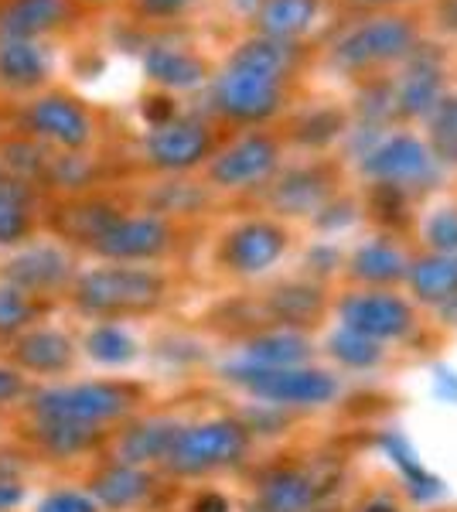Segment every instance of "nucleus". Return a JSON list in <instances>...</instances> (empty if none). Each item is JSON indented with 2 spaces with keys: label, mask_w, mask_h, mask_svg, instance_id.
I'll return each instance as SVG.
<instances>
[{
  "label": "nucleus",
  "mask_w": 457,
  "mask_h": 512,
  "mask_svg": "<svg viewBox=\"0 0 457 512\" xmlns=\"http://www.w3.org/2000/svg\"><path fill=\"white\" fill-rule=\"evenodd\" d=\"M423 243L430 253L457 256V205H440L423 219Z\"/></svg>",
  "instance_id": "obj_34"
},
{
  "label": "nucleus",
  "mask_w": 457,
  "mask_h": 512,
  "mask_svg": "<svg viewBox=\"0 0 457 512\" xmlns=\"http://www.w3.org/2000/svg\"><path fill=\"white\" fill-rule=\"evenodd\" d=\"M41 441L55 454H76L96 441V431L86 424H69V420H41Z\"/></svg>",
  "instance_id": "obj_35"
},
{
  "label": "nucleus",
  "mask_w": 457,
  "mask_h": 512,
  "mask_svg": "<svg viewBox=\"0 0 457 512\" xmlns=\"http://www.w3.org/2000/svg\"><path fill=\"white\" fill-rule=\"evenodd\" d=\"M35 407L41 420H69V424L93 427L120 417L130 407V393L110 383H82L65 386V390H45Z\"/></svg>",
  "instance_id": "obj_12"
},
{
  "label": "nucleus",
  "mask_w": 457,
  "mask_h": 512,
  "mask_svg": "<svg viewBox=\"0 0 457 512\" xmlns=\"http://www.w3.org/2000/svg\"><path fill=\"white\" fill-rule=\"evenodd\" d=\"M226 379L277 410H318L335 403L338 393H342V379L328 373V369L311 366V362L307 366L267 369L239 359L226 369Z\"/></svg>",
  "instance_id": "obj_2"
},
{
  "label": "nucleus",
  "mask_w": 457,
  "mask_h": 512,
  "mask_svg": "<svg viewBox=\"0 0 457 512\" xmlns=\"http://www.w3.org/2000/svg\"><path fill=\"white\" fill-rule=\"evenodd\" d=\"M345 267L359 287H396L406 280L410 256L393 236H369L355 246Z\"/></svg>",
  "instance_id": "obj_14"
},
{
  "label": "nucleus",
  "mask_w": 457,
  "mask_h": 512,
  "mask_svg": "<svg viewBox=\"0 0 457 512\" xmlns=\"http://www.w3.org/2000/svg\"><path fill=\"white\" fill-rule=\"evenodd\" d=\"M331 198V175L324 164H301L277 178L270 202L280 216H318Z\"/></svg>",
  "instance_id": "obj_15"
},
{
  "label": "nucleus",
  "mask_w": 457,
  "mask_h": 512,
  "mask_svg": "<svg viewBox=\"0 0 457 512\" xmlns=\"http://www.w3.org/2000/svg\"><path fill=\"white\" fill-rule=\"evenodd\" d=\"M359 512H400V506H396L389 495H376V499H369Z\"/></svg>",
  "instance_id": "obj_44"
},
{
  "label": "nucleus",
  "mask_w": 457,
  "mask_h": 512,
  "mask_svg": "<svg viewBox=\"0 0 457 512\" xmlns=\"http://www.w3.org/2000/svg\"><path fill=\"white\" fill-rule=\"evenodd\" d=\"M86 349H89V355H93L96 362H103V366H123V362H130L137 355V342L123 332V328L103 325V328H96V332L89 335Z\"/></svg>",
  "instance_id": "obj_33"
},
{
  "label": "nucleus",
  "mask_w": 457,
  "mask_h": 512,
  "mask_svg": "<svg viewBox=\"0 0 457 512\" xmlns=\"http://www.w3.org/2000/svg\"><path fill=\"white\" fill-rule=\"evenodd\" d=\"M420 48V28L400 11H376L348 24L328 48V65L342 76H379L400 69Z\"/></svg>",
  "instance_id": "obj_1"
},
{
  "label": "nucleus",
  "mask_w": 457,
  "mask_h": 512,
  "mask_svg": "<svg viewBox=\"0 0 457 512\" xmlns=\"http://www.w3.org/2000/svg\"><path fill=\"white\" fill-rule=\"evenodd\" d=\"M314 355V342L301 328H270L246 342L243 362L249 366H267V369H287V366H307Z\"/></svg>",
  "instance_id": "obj_20"
},
{
  "label": "nucleus",
  "mask_w": 457,
  "mask_h": 512,
  "mask_svg": "<svg viewBox=\"0 0 457 512\" xmlns=\"http://www.w3.org/2000/svg\"><path fill=\"white\" fill-rule=\"evenodd\" d=\"M355 7H365V11H396L403 4H413V0H348Z\"/></svg>",
  "instance_id": "obj_41"
},
{
  "label": "nucleus",
  "mask_w": 457,
  "mask_h": 512,
  "mask_svg": "<svg viewBox=\"0 0 457 512\" xmlns=\"http://www.w3.org/2000/svg\"><path fill=\"white\" fill-rule=\"evenodd\" d=\"M321 506V485L307 468H280L263 478L260 509L263 512H314Z\"/></svg>",
  "instance_id": "obj_21"
},
{
  "label": "nucleus",
  "mask_w": 457,
  "mask_h": 512,
  "mask_svg": "<svg viewBox=\"0 0 457 512\" xmlns=\"http://www.w3.org/2000/svg\"><path fill=\"white\" fill-rule=\"evenodd\" d=\"M226 4L232 7V11H236V14H239V18L253 21V18H256V14H260L263 0H226Z\"/></svg>",
  "instance_id": "obj_42"
},
{
  "label": "nucleus",
  "mask_w": 457,
  "mask_h": 512,
  "mask_svg": "<svg viewBox=\"0 0 457 512\" xmlns=\"http://www.w3.org/2000/svg\"><path fill=\"white\" fill-rule=\"evenodd\" d=\"M69 18V0H7L0 7V38L38 41Z\"/></svg>",
  "instance_id": "obj_23"
},
{
  "label": "nucleus",
  "mask_w": 457,
  "mask_h": 512,
  "mask_svg": "<svg viewBox=\"0 0 457 512\" xmlns=\"http://www.w3.org/2000/svg\"><path fill=\"white\" fill-rule=\"evenodd\" d=\"M151 492V478L134 465H116L96 478V499L110 509H127Z\"/></svg>",
  "instance_id": "obj_29"
},
{
  "label": "nucleus",
  "mask_w": 457,
  "mask_h": 512,
  "mask_svg": "<svg viewBox=\"0 0 457 512\" xmlns=\"http://www.w3.org/2000/svg\"><path fill=\"white\" fill-rule=\"evenodd\" d=\"M7 274H11V280L21 291H31V287L58 284V280L69 274V263H65V256L52 250V246H38V250H28L24 256H18Z\"/></svg>",
  "instance_id": "obj_27"
},
{
  "label": "nucleus",
  "mask_w": 457,
  "mask_h": 512,
  "mask_svg": "<svg viewBox=\"0 0 457 512\" xmlns=\"http://www.w3.org/2000/svg\"><path fill=\"white\" fill-rule=\"evenodd\" d=\"M301 59H304L301 45L256 35L253 31V35L243 38L236 48H232L226 62L239 65V69H249V72H260V76H267V79L290 82L297 76V65H301Z\"/></svg>",
  "instance_id": "obj_18"
},
{
  "label": "nucleus",
  "mask_w": 457,
  "mask_h": 512,
  "mask_svg": "<svg viewBox=\"0 0 457 512\" xmlns=\"http://www.w3.org/2000/svg\"><path fill=\"white\" fill-rule=\"evenodd\" d=\"M215 151L212 127L198 117H171L157 123L144 137V154L161 171H191L209 161Z\"/></svg>",
  "instance_id": "obj_11"
},
{
  "label": "nucleus",
  "mask_w": 457,
  "mask_h": 512,
  "mask_svg": "<svg viewBox=\"0 0 457 512\" xmlns=\"http://www.w3.org/2000/svg\"><path fill=\"white\" fill-rule=\"evenodd\" d=\"M18 502H21V489H18V485L0 482V512L11 509V506H18Z\"/></svg>",
  "instance_id": "obj_43"
},
{
  "label": "nucleus",
  "mask_w": 457,
  "mask_h": 512,
  "mask_svg": "<svg viewBox=\"0 0 457 512\" xmlns=\"http://www.w3.org/2000/svg\"><path fill=\"white\" fill-rule=\"evenodd\" d=\"M89 4H106V0H89Z\"/></svg>",
  "instance_id": "obj_47"
},
{
  "label": "nucleus",
  "mask_w": 457,
  "mask_h": 512,
  "mask_svg": "<svg viewBox=\"0 0 457 512\" xmlns=\"http://www.w3.org/2000/svg\"><path fill=\"white\" fill-rule=\"evenodd\" d=\"M202 0H134V14L144 21H178Z\"/></svg>",
  "instance_id": "obj_37"
},
{
  "label": "nucleus",
  "mask_w": 457,
  "mask_h": 512,
  "mask_svg": "<svg viewBox=\"0 0 457 512\" xmlns=\"http://www.w3.org/2000/svg\"><path fill=\"white\" fill-rule=\"evenodd\" d=\"M321 311V294L311 284H287L273 294V315L287 321V328L304 325Z\"/></svg>",
  "instance_id": "obj_32"
},
{
  "label": "nucleus",
  "mask_w": 457,
  "mask_h": 512,
  "mask_svg": "<svg viewBox=\"0 0 457 512\" xmlns=\"http://www.w3.org/2000/svg\"><path fill=\"white\" fill-rule=\"evenodd\" d=\"M21 393V379L11 373V369H0V403L4 400H14Z\"/></svg>",
  "instance_id": "obj_40"
},
{
  "label": "nucleus",
  "mask_w": 457,
  "mask_h": 512,
  "mask_svg": "<svg viewBox=\"0 0 457 512\" xmlns=\"http://www.w3.org/2000/svg\"><path fill=\"white\" fill-rule=\"evenodd\" d=\"M290 250V233L277 219H246L222 239V263L239 277H260L277 267Z\"/></svg>",
  "instance_id": "obj_10"
},
{
  "label": "nucleus",
  "mask_w": 457,
  "mask_h": 512,
  "mask_svg": "<svg viewBox=\"0 0 457 512\" xmlns=\"http://www.w3.org/2000/svg\"><path fill=\"white\" fill-rule=\"evenodd\" d=\"M144 72H147V79H154L161 89H198L212 79L202 55H195L191 48H181V45L144 48Z\"/></svg>",
  "instance_id": "obj_19"
},
{
  "label": "nucleus",
  "mask_w": 457,
  "mask_h": 512,
  "mask_svg": "<svg viewBox=\"0 0 457 512\" xmlns=\"http://www.w3.org/2000/svg\"><path fill=\"white\" fill-rule=\"evenodd\" d=\"M430 28L440 38H457V0H434L430 4Z\"/></svg>",
  "instance_id": "obj_38"
},
{
  "label": "nucleus",
  "mask_w": 457,
  "mask_h": 512,
  "mask_svg": "<svg viewBox=\"0 0 457 512\" xmlns=\"http://www.w3.org/2000/svg\"><path fill=\"white\" fill-rule=\"evenodd\" d=\"M209 106L222 120L236 127H263L277 120L287 106V82L267 79L260 72L239 69V65H222L209 79Z\"/></svg>",
  "instance_id": "obj_3"
},
{
  "label": "nucleus",
  "mask_w": 457,
  "mask_h": 512,
  "mask_svg": "<svg viewBox=\"0 0 457 512\" xmlns=\"http://www.w3.org/2000/svg\"><path fill=\"white\" fill-rule=\"evenodd\" d=\"M338 325L372 342H403L417 332V304L396 287H355L338 297Z\"/></svg>",
  "instance_id": "obj_4"
},
{
  "label": "nucleus",
  "mask_w": 457,
  "mask_h": 512,
  "mask_svg": "<svg viewBox=\"0 0 457 512\" xmlns=\"http://www.w3.org/2000/svg\"><path fill=\"white\" fill-rule=\"evenodd\" d=\"M28 318H31V304L24 301V294L14 291V287H0V335L18 332Z\"/></svg>",
  "instance_id": "obj_36"
},
{
  "label": "nucleus",
  "mask_w": 457,
  "mask_h": 512,
  "mask_svg": "<svg viewBox=\"0 0 457 512\" xmlns=\"http://www.w3.org/2000/svg\"><path fill=\"white\" fill-rule=\"evenodd\" d=\"M359 168L372 185H393L403 188V192L434 185L440 175V164L430 154L427 140L406 134V130L403 134H386L372 147H365Z\"/></svg>",
  "instance_id": "obj_5"
},
{
  "label": "nucleus",
  "mask_w": 457,
  "mask_h": 512,
  "mask_svg": "<svg viewBox=\"0 0 457 512\" xmlns=\"http://www.w3.org/2000/svg\"><path fill=\"white\" fill-rule=\"evenodd\" d=\"M406 287H410V301L423 308H444L447 301L457 297V256L447 253H423L410 256L406 267Z\"/></svg>",
  "instance_id": "obj_17"
},
{
  "label": "nucleus",
  "mask_w": 457,
  "mask_h": 512,
  "mask_svg": "<svg viewBox=\"0 0 457 512\" xmlns=\"http://www.w3.org/2000/svg\"><path fill=\"white\" fill-rule=\"evenodd\" d=\"M48 79V55L38 41L0 38V82L11 89H35Z\"/></svg>",
  "instance_id": "obj_24"
},
{
  "label": "nucleus",
  "mask_w": 457,
  "mask_h": 512,
  "mask_svg": "<svg viewBox=\"0 0 457 512\" xmlns=\"http://www.w3.org/2000/svg\"><path fill=\"white\" fill-rule=\"evenodd\" d=\"M427 147L440 168H457V93H447L427 117Z\"/></svg>",
  "instance_id": "obj_28"
},
{
  "label": "nucleus",
  "mask_w": 457,
  "mask_h": 512,
  "mask_svg": "<svg viewBox=\"0 0 457 512\" xmlns=\"http://www.w3.org/2000/svg\"><path fill=\"white\" fill-rule=\"evenodd\" d=\"M393 113L400 120H427L434 106L447 96V65L437 48L420 45L400 65V76L389 82Z\"/></svg>",
  "instance_id": "obj_9"
},
{
  "label": "nucleus",
  "mask_w": 457,
  "mask_h": 512,
  "mask_svg": "<svg viewBox=\"0 0 457 512\" xmlns=\"http://www.w3.org/2000/svg\"><path fill=\"white\" fill-rule=\"evenodd\" d=\"M280 171V140L263 130H249L209 158L212 185L226 192H246L277 178Z\"/></svg>",
  "instance_id": "obj_7"
},
{
  "label": "nucleus",
  "mask_w": 457,
  "mask_h": 512,
  "mask_svg": "<svg viewBox=\"0 0 457 512\" xmlns=\"http://www.w3.org/2000/svg\"><path fill=\"white\" fill-rule=\"evenodd\" d=\"M328 355L342 369H352V373H372V369H379L382 359H386V345H379V342H372V338L352 332V328L338 325L328 338Z\"/></svg>",
  "instance_id": "obj_26"
},
{
  "label": "nucleus",
  "mask_w": 457,
  "mask_h": 512,
  "mask_svg": "<svg viewBox=\"0 0 457 512\" xmlns=\"http://www.w3.org/2000/svg\"><path fill=\"white\" fill-rule=\"evenodd\" d=\"M41 512H96V502L82 492H55L41 502Z\"/></svg>",
  "instance_id": "obj_39"
},
{
  "label": "nucleus",
  "mask_w": 457,
  "mask_h": 512,
  "mask_svg": "<svg viewBox=\"0 0 457 512\" xmlns=\"http://www.w3.org/2000/svg\"><path fill=\"white\" fill-rule=\"evenodd\" d=\"M198 512H229V502L222 495H202L198 502Z\"/></svg>",
  "instance_id": "obj_45"
},
{
  "label": "nucleus",
  "mask_w": 457,
  "mask_h": 512,
  "mask_svg": "<svg viewBox=\"0 0 457 512\" xmlns=\"http://www.w3.org/2000/svg\"><path fill=\"white\" fill-rule=\"evenodd\" d=\"M31 226V205L18 181H0V243H18Z\"/></svg>",
  "instance_id": "obj_31"
},
{
  "label": "nucleus",
  "mask_w": 457,
  "mask_h": 512,
  "mask_svg": "<svg viewBox=\"0 0 457 512\" xmlns=\"http://www.w3.org/2000/svg\"><path fill=\"white\" fill-rule=\"evenodd\" d=\"M437 311H440V318H444V321L457 325V297H454V301H447L444 308H437Z\"/></svg>",
  "instance_id": "obj_46"
},
{
  "label": "nucleus",
  "mask_w": 457,
  "mask_h": 512,
  "mask_svg": "<svg viewBox=\"0 0 457 512\" xmlns=\"http://www.w3.org/2000/svg\"><path fill=\"white\" fill-rule=\"evenodd\" d=\"M18 359L28 369H38V373H55V369H65L72 359V345L65 335L58 332H35L21 342Z\"/></svg>",
  "instance_id": "obj_30"
},
{
  "label": "nucleus",
  "mask_w": 457,
  "mask_h": 512,
  "mask_svg": "<svg viewBox=\"0 0 457 512\" xmlns=\"http://www.w3.org/2000/svg\"><path fill=\"white\" fill-rule=\"evenodd\" d=\"M181 427L174 420H144L134 431L123 434L120 441V461L123 465H151V461H168L171 444Z\"/></svg>",
  "instance_id": "obj_25"
},
{
  "label": "nucleus",
  "mask_w": 457,
  "mask_h": 512,
  "mask_svg": "<svg viewBox=\"0 0 457 512\" xmlns=\"http://www.w3.org/2000/svg\"><path fill=\"white\" fill-rule=\"evenodd\" d=\"M164 297V277L147 267H99L79 280V301L89 311H144Z\"/></svg>",
  "instance_id": "obj_8"
},
{
  "label": "nucleus",
  "mask_w": 457,
  "mask_h": 512,
  "mask_svg": "<svg viewBox=\"0 0 457 512\" xmlns=\"http://www.w3.org/2000/svg\"><path fill=\"white\" fill-rule=\"evenodd\" d=\"M321 7L324 0H263L260 14L253 18L256 35L301 45V38L311 35V28L318 24Z\"/></svg>",
  "instance_id": "obj_22"
},
{
  "label": "nucleus",
  "mask_w": 457,
  "mask_h": 512,
  "mask_svg": "<svg viewBox=\"0 0 457 512\" xmlns=\"http://www.w3.org/2000/svg\"><path fill=\"white\" fill-rule=\"evenodd\" d=\"M93 246L110 260H154L171 246V226L161 216H113Z\"/></svg>",
  "instance_id": "obj_13"
},
{
  "label": "nucleus",
  "mask_w": 457,
  "mask_h": 512,
  "mask_svg": "<svg viewBox=\"0 0 457 512\" xmlns=\"http://www.w3.org/2000/svg\"><path fill=\"white\" fill-rule=\"evenodd\" d=\"M28 123L38 137L55 140L69 151H76L93 137V120L72 96H41L28 110Z\"/></svg>",
  "instance_id": "obj_16"
},
{
  "label": "nucleus",
  "mask_w": 457,
  "mask_h": 512,
  "mask_svg": "<svg viewBox=\"0 0 457 512\" xmlns=\"http://www.w3.org/2000/svg\"><path fill=\"white\" fill-rule=\"evenodd\" d=\"M249 448V427L239 420H205L195 427H181L171 444L168 465L178 475H205L215 468L236 465Z\"/></svg>",
  "instance_id": "obj_6"
}]
</instances>
